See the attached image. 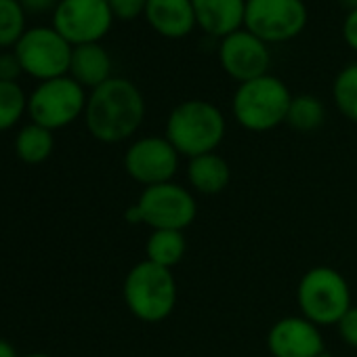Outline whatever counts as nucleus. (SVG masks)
<instances>
[{"mask_svg": "<svg viewBox=\"0 0 357 357\" xmlns=\"http://www.w3.org/2000/svg\"><path fill=\"white\" fill-rule=\"evenodd\" d=\"M307 20L305 0H246L244 28L267 45L296 38Z\"/></svg>", "mask_w": 357, "mask_h": 357, "instance_id": "obj_9", "label": "nucleus"}, {"mask_svg": "<svg viewBox=\"0 0 357 357\" xmlns=\"http://www.w3.org/2000/svg\"><path fill=\"white\" fill-rule=\"evenodd\" d=\"M292 95L284 80L265 74L261 78L238 84L231 112L238 124L250 132H267L286 122Z\"/></svg>", "mask_w": 357, "mask_h": 357, "instance_id": "obj_4", "label": "nucleus"}, {"mask_svg": "<svg viewBox=\"0 0 357 357\" xmlns=\"http://www.w3.org/2000/svg\"><path fill=\"white\" fill-rule=\"evenodd\" d=\"M342 38L349 45V49H353L357 53V9L349 11L344 22H342Z\"/></svg>", "mask_w": 357, "mask_h": 357, "instance_id": "obj_27", "label": "nucleus"}, {"mask_svg": "<svg viewBox=\"0 0 357 357\" xmlns=\"http://www.w3.org/2000/svg\"><path fill=\"white\" fill-rule=\"evenodd\" d=\"M326 109L315 95H296L292 97L286 122L298 132H313L324 124Z\"/></svg>", "mask_w": 357, "mask_h": 357, "instance_id": "obj_20", "label": "nucleus"}, {"mask_svg": "<svg viewBox=\"0 0 357 357\" xmlns=\"http://www.w3.org/2000/svg\"><path fill=\"white\" fill-rule=\"evenodd\" d=\"M296 305L301 315L315 326H336L353 305L349 282L334 267H311L298 280Z\"/></svg>", "mask_w": 357, "mask_h": 357, "instance_id": "obj_5", "label": "nucleus"}, {"mask_svg": "<svg viewBox=\"0 0 357 357\" xmlns=\"http://www.w3.org/2000/svg\"><path fill=\"white\" fill-rule=\"evenodd\" d=\"M143 15L164 38H183L198 26L192 0H147Z\"/></svg>", "mask_w": 357, "mask_h": 357, "instance_id": "obj_14", "label": "nucleus"}, {"mask_svg": "<svg viewBox=\"0 0 357 357\" xmlns=\"http://www.w3.org/2000/svg\"><path fill=\"white\" fill-rule=\"evenodd\" d=\"M178 151L166 137L147 135L132 141L124 153L126 174L143 188L168 183L178 172Z\"/></svg>", "mask_w": 357, "mask_h": 357, "instance_id": "obj_11", "label": "nucleus"}, {"mask_svg": "<svg viewBox=\"0 0 357 357\" xmlns=\"http://www.w3.org/2000/svg\"><path fill=\"white\" fill-rule=\"evenodd\" d=\"M72 51L74 47L53 26L28 28L13 49L24 74L38 82L68 76Z\"/></svg>", "mask_w": 357, "mask_h": 357, "instance_id": "obj_7", "label": "nucleus"}, {"mask_svg": "<svg viewBox=\"0 0 357 357\" xmlns=\"http://www.w3.org/2000/svg\"><path fill=\"white\" fill-rule=\"evenodd\" d=\"M336 328H338L342 342L357 349V305H351V309L336 324Z\"/></svg>", "mask_w": 357, "mask_h": 357, "instance_id": "obj_25", "label": "nucleus"}, {"mask_svg": "<svg viewBox=\"0 0 357 357\" xmlns=\"http://www.w3.org/2000/svg\"><path fill=\"white\" fill-rule=\"evenodd\" d=\"M22 74H24L22 63L13 51L0 53V80L3 82H17Z\"/></svg>", "mask_w": 357, "mask_h": 357, "instance_id": "obj_26", "label": "nucleus"}, {"mask_svg": "<svg viewBox=\"0 0 357 357\" xmlns=\"http://www.w3.org/2000/svg\"><path fill=\"white\" fill-rule=\"evenodd\" d=\"M0 357H20V355H17L15 347L9 340L0 338Z\"/></svg>", "mask_w": 357, "mask_h": 357, "instance_id": "obj_30", "label": "nucleus"}, {"mask_svg": "<svg viewBox=\"0 0 357 357\" xmlns=\"http://www.w3.org/2000/svg\"><path fill=\"white\" fill-rule=\"evenodd\" d=\"M227 122L223 112L204 99H190L172 107L166 120L164 137L178 155L198 158L213 153L225 139Z\"/></svg>", "mask_w": 357, "mask_h": 357, "instance_id": "obj_2", "label": "nucleus"}, {"mask_svg": "<svg viewBox=\"0 0 357 357\" xmlns=\"http://www.w3.org/2000/svg\"><path fill=\"white\" fill-rule=\"evenodd\" d=\"M122 296L128 311L137 319L145 324H160L174 311L178 288L172 269L160 267L145 259L132 265L126 273Z\"/></svg>", "mask_w": 357, "mask_h": 357, "instance_id": "obj_3", "label": "nucleus"}, {"mask_svg": "<svg viewBox=\"0 0 357 357\" xmlns=\"http://www.w3.org/2000/svg\"><path fill=\"white\" fill-rule=\"evenodd\" d=\"M141 215V223L151 231L174 229L185 231L194 225L198 217V202L194 194L174 181L143 188L139 200L135 202Z\"/></svg>", "mask_w": 357, "mask_h": 357, "instance_id": "obj_8", "label": "nucleus"}, {"mask_svg": "<svg viewBox=\"0 0 357 357\" xmlns=\"http://www.w3.org/2000/svg\"><path fill=\"white\" fill-rule=\"evenodd\" d=\"M317 357H334V355H332V353H326V351H324V353H319Z\"/></svg>", "mask_w": 357, "mask_h": 357, "instance_id": "obj_33", "label": "nucleus"}, {"mask_svg": "<svg viewBox=\"0 0 357 357\" xmlns=\"http://www.w3.org/2000/svg\"><path fill=\"white\" fill-rule=\"evenodd\" d=\"M86 99V89L72 76L45 80L28 95V116L34 124L59 130L84 116Z\"/></svg>", "mask_w": 357, "mask_h": 357, "instance_id": "obj_6", "label": "nucleus"}, {"mask_svg": "<svg viewBox=\"0 0 357 357\" xmlns=\"http://www.w3.org/2000/svg\"><path fill=\"white\" fill-rule=\"evenodd\" d=\"M107 5H109L116 20L130 22V20H137L139 15L145 13L147 0H107Z\"/></svg>", "mask_w": 357, "mask_h": 357, "instance_id": "obj_24", "label": "nucleus"}, {"mask_svg": "<svg viewBox=\"0 0 357 357\" xmlns=\"http://www.w3.org/2000/svg\"><path fill=\"white\" fill-rule=\"evenodd\" d=\"M114 20L107 0H59L51 26L72 47H80L107 36Z\"/></svg>", "mask_w": 357, "mask_h": 357, "instance_id": "obj_10", "label": "nucleus"}, {"mask_svg": "<svg viewBox=\"0 0 357 357\" xmlns=\"http://www.w3.org/2000/svg\"><path fill=\"white\" fill-rule=\"evenodd\" d=\"M22 357H53V355H47V353H28V355H22Z\"/></svg>", "mask_w": 357, "mask_h": 357, "instance_id": "obj_32", "label": "nucleus"}, {"mask_svg": "<svg viewBox=\"0 0 357 357\" xmlns=\"http://www.w3.org/2000/svg\"><path fill=\"white\" fill-rule=\"evenodd\" d=\"M340 5L347 7L349 11H353V9H357V0H340Z\"/></svg>", "mask_w": 357, "mask_h": 357, "instance_id": "obj_31", "label": "nucleus"}, {"mask_svg": "<svg viewBox=\"0 0 357 357\" xmlns=\"http://www.w3.org/2000/svg\"><path fill=\"white\" fill-rule=\"evenodd\" d=\"M145 118V99L126 78H109L93 89L86 99L84 124L101 143H122L130 139Z\"/></svg>", "mask_w": 357, "mask_h": 357, "instance_id": "obj_1", "label": "nucleus"}, {"mask_svg": "<svg viewBox=\"0 0 357 357\" xmlns=\"http://www.w3.org/2000/svg\"><path fill=\"white\" fill-rule=\"evenodd\" d=\"M28 15H43L47 11H55L59 0H20Z\"/></svg>", "mask_w": 357, "mask_h": 357, "instance_id": "obj_28", "label": "nucleus"}, {"mask_svg": "<svg viewBox=\"0 0 357 357\" xmlns=\"http://www.w3.org/2000/svg\"><path fill=\"white\" fill-rule=\"evenodd\" d=\"M267 349L271 357H317L324 353V336L307 317L288 315L269 328Z\"/></svg>", "mask_w": 357, "mask_h": 357, "instance_id": "obj_13", "label": "nucleus"}, {"mask_svg": "<svg viewBox=\"0 0 357 357\" xmlns=\"http://www.w3.org/2000/svg\"><path fill=\"white\" fill-rule=\"evenodd\" d=\"M188 181L194 192L202 196H217L227 190L231 181V168L217 151L192 158L188 164Z\"/></svg>", "mask_w": 357, "mask_h": 357, "instance_id": "obj_17", "label": "nucleus"}, {"mask_svg": "<svg viewBox=\"0 0 357 357\" xmlns=\"http://www.w3.org/2000/svg\"><path fill=\"white\" fill-rule=\"evenodd\" d=\"M185 252H188V240L183 231L155 229L149 234L145 242V259L166 269H172L174 265L181 263Z\"/></svg>", "mask_w": 357, "mask_h": 357, "instance_id": "obj_18", "label": "nucleus"}, {"mask_svg": "<svg viewBox=\"0 0 357 357\" xmlns=\"http://www.w3.org/2000/svg\"><path fill=\"white\" fill-rule=\"evenodd\" d=\"M196 24L211 36L225 38L244 26L246 0H192Z\"/></svg>", "mask_w": 357, "mask_h": 357, "instance_id": "obj_15", "label": "nucleus"}, {"mask_svg": "<svg viewBox=\"0 0 357 357\" xmlns=\"http://www.w3.org/2000/svg\"><path fill=\"white\" fill-rule=\"evenodd\" d=\"M28 112V95L20 82L0 80V132L13 128Z\"/></svg>", "mask_w": 357, "mask_h": 357, "instance_id": "obj_23", "label": "nucleus"}, {"mask_svg": "<svg viewBox=\"0 0 357 357\" xmlns=\"http://www.w3.org/2000/svg\"><path fill=\"white\" fill-rule=\"evenodd\" d=\"M332 99L338 112L357 124V63L344 66L332 84Z\"/></svg>", "mask_w": 357, "mask_h": 357, "instance_id": "obj_21", "label": "nucleus"}, {"mask_svg": "<svg viewBox=\"0 0 357 357\" xmlns=\"http://www.w3.org/2000/svg\"><path fill=\"white\" fill-rule=\"evenodd\" d=\"M219 61L227 76L236 82H248L269 74L271 53L267 43L250 34L246 28L221 38Z\"/></svg>", "mask_w": 357, "mask_h": 357, "instance_id": "obj_12", "label": "nucleus"}, {"mask_svg": "<svg viewBox=\"0 0 357 357\" xmlns=\"http://www.w3.org/2000/svg\"><path fill=\"white\" fill-rule=\"evenodd\" d=\"M26 15L20 0H0V49H15L28 30Z\"/></svg>", "mask_w": 357, "mask_h": 357, "instance_id": "obj_22", "label": "nucleus"}, {"mask_svg": "<svg viewBox=\"0 0 357 357\" xmlns=\"http://www.w3.org/2000/svg\"><path fill=\"white\" fill-rule=\"evenodd\" d=\"M55 147L53 130L40 126V124H26L20 128L15 137V153L26 164H43L51 158Z\"/></svg>", "mask_w": 357, "mask_h": 357, "instance_id": "obj_19", "label": "nucleus"}, {"mask_svg": "<svg viewBox=\"0 0 357 357\" xmlns=\"http://www.w3.org/2000/svg\"><path fill=\"white\" fill-rule=\"evenodd\" d=\"M124 219H126L130 225H143V223H141V215H139V208H137V204H132V206H128V208H126V213H124Z\"/></svg>", "mask_w": 357, "mask_h": 357, "instance_id": "obj_29", "label": "nucleus"}, {"mask_svg": "<svg viewBox=\"0 0 357 357\" xmlns=\"http://www.w3.org/2000/svg\"><path fill=\"white\" fill-rule=\"evenodd\" d=\"M68 76H72L80 86L93 91L112 78V57L99 43L74 47Z\"/></svg>", "mask_w": 357, "mask_h": 357, "instance_id": "obj_16", "label": "nucleus"}]
</instances>
